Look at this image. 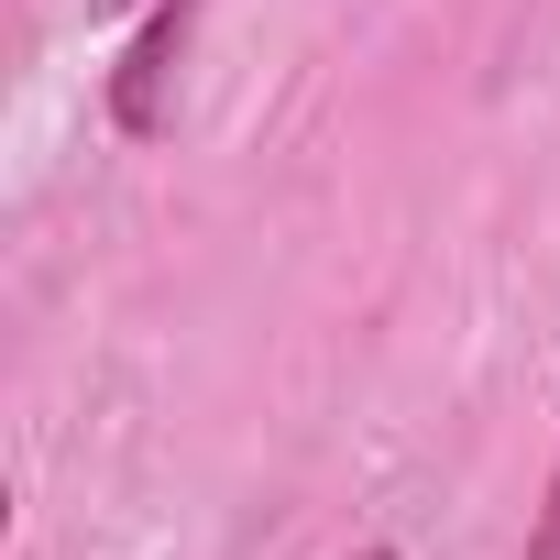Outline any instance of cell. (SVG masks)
<instances>
[{
    "instance_id": "6da1fadb",
    "label": "cell",
    "mask_w": 560,
    "mask_h": 560,
    "mask_svg": "<svg viewBox=\"0 0 560 560\" xmlns=\"http://www.w3.org/2000/svg\"><path fill=\"white\" fill-rule=\"evenodd\" d=\"M187 23H198V0H154V23L132 34V56H121V78H110V121L143 143V132H165V78H176V56H187Z\"/></svg>"
},
{
    "instance_id": "7a4b0ae2",
    "label": "cell",
    "mask_w": 560,
    "mask_h": 560,
    "mask_svg": "<svg viewBox=\"0 0 560 560\" xmlns=\"http://www.w3.org/2000/svg\"><path fill=\"white\" fill-rule=\"evenodd\" d=\"M527 560H560V472H549V505H538V527H527Z\"/></svg>"
},
{
    "instance_id": "3957f363",
    "label": "cell",
    "mask_w": 560,
    "mask_h": 560,
    "mask_svg": "<svg viewBox=\"0 0 560 560\" xmlns=\"http://www.w3.org/2000/svg\"><path fill=\"white\" fill-rule=\"evenodd\" d=\"M78 12H132V0H78Z\"/></svg>"
},
{
    "instance_id": "277c9868",
    "label": "cell",
    "mask_w": 560,
    "mask_h": 560,
    "mask_svg": "<svg viewBox=\"0 0 560 560\" xmlns=\"http://www.w3.org/2000/svg\"><path fill=\"white\" fill-rule=\"evenodd\" d=\"M352 560H396V549H352Z\"/></svg>"
}]
</instances>
